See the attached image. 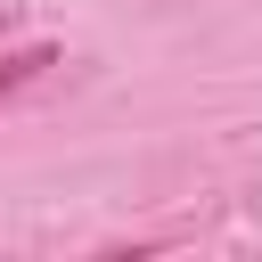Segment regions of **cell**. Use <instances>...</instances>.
Returning <instances> with one entry per match:
<instances>
[{
	"label": "cell",
	"instance_id": "6da1fadb",
	"mask_svg": "<svg viewBox=\"0 0 262 262\" xmlns=\"http://www.w3.org/2000/svg\"><path fill=\"white\" fill-rule=\"evenodd\" d=\"M49 66H57V49H49V41H25V49H0V106H8L16 90H33V82H41Z\"/></svg>",
	"mask_w": 262,
	"mask_h": 262
},
{
	"label": "cell",
	"instance_id": "7a4b0ae2",
	"mask_svg": "<svg viewBox=\"0 0 262 262\" xmlns=\"http://www.w3.org/2000/svg\"><path fill=\"white\" fill-rule=\"evenodd\" d=\"M0 25H8V8H0Z\"/></svg>",
	"mask_w": 262,
	"mask_h": 262
}]
</instances>
